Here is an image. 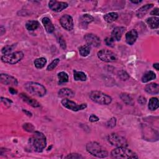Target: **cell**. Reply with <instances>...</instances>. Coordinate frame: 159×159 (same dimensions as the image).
<instances>
[{"label":"cell","mask_w":159,"mask_h":159,"mask_svg":"<svg viewBox=\"0 0 159 159\" xmlns=\"http://www.w3.org/2000/svg\"><path fill=\"white\" fill-rule=\"evenodd\" d=\"M108 140L112 146L117 147H126L128 145L126 138L116 133H112L109 134L108 137Z\"/></svg>","instance_id":"7"},{"label":"cell","mask_w":159,"mask_h":159,"mask_svg":"<svg viewBox=\"0 0 159 159\" xmlns=\"http://www.w3.org/2000/svg\"><path fill=\"white\" fill-rule=\"evenodd\" d=\"M120 98L122 100L128 105H133L134 104V102L132 98L128 93H123L120 94Z\"/></svg>","instance_id":"25"},{"label":"cell","mask_w":159,"mask_h":159,"mask_svg":"<svg viewBox=\"0 0 159 159\" xmlns=\"http://www.w3.org/2000/svg\"><path fill=\"white\" fill-rule=\"evenodd\" d=\"M24 88L29 93L37 97H43L47 93L45 87L36 82H28L24 84Z\"/></svg>","instance_id":"4"},{"label":"cell","mask_w":159,"mask_h":159,"mask_svg":"<svg viewBox=\"0 0 159 159\" xmlns=\"http://www.w3.org/2000/svg\"><path fill=\"white\" fill-rule=\"evenodd\" d=\"M57 76L58 79V83L60 85L67 83L68 81V75L64 72L58 73Z\"/></svg>","instance_id":"28"},{"label":"cell","mask_w":159,"mask_h":159,"mask_svg":"<svg viewBox=\"0 0 159 159\" xmlns=\"http://www.w3.org/2000/svg\"><path fill=\"white\" fill-rule=\"evenodd\" d=\"M0 32H1V35H3L6 32L5 28H4L3 26H2L1 28H0Z\"/></svg>","instance_id":"45"},{"label":"cell","mask_w":159,"mask_h":159,"mask_svg":"<svg viewBox=\"0 0 159 159\" xmlns=\"http://www.w3.org/2000/svg\"><path fill=\"white\" fill-rule=\"evenodd\" d=\"M137 37H138L137 32L134 29H132L126 33V41L129 45L132 46L135 43Z\"/></svg>","instance_id":"16"},{"label":"cell","mask_w":159,"mask_h":159,"mask_svg":"<svg viewBox=\"0 0 159 159\" xmlns=\"http://www.w3.org/2000/svg\"><path fill=\"white\" fill-rule=\"evenodd\" d=\"M99 118L98 117H97L96 115L94 114H91L90 117H89V120L90 122H92V123H94V122H97L99 121Z\"/></svg>","instance_id":"41"},{"label":"cell","mask_w":159,"mask_h":159,"mask_svg":"<svg viewBox=\"0 0 159 159\" xmlns=\"http://www.w3.org/2000/svg\"><path fill=\"white\" fill-rule=\"evenodd\" d=\"M58 42L60 44V46H61V47L63 49H66V47H67V45H66V43H65V39H64L63 37H60L58 39Z\"/></svg>","instance_id":"37"},{"label":"cell","mask_w":159,"mask_h":159,"mask_svg":"<svg viewBox=\"0 0 159 159\" xmlns=\"http://www.w3.org/2000/svg\"><path fill=\"white\" fill-rule=\"evenodd\" d=\"M153 67H154V68H155L157 70H159V64H158V63L154 64H153Z\"/></svg>","instance_id":"46"},{"label":"cell","mask_w":159,"mask_h":159,"mask_svg":"<svg viewBox=\"0 0 159 159\" xmlns=\"http://www.w3.org/2000/svg\"><path fill=\"white\" fill-rule=\"evenodd\" d=\"M1 101L2 103H3L7 107H9L11 104L13 103V102L11 100V99H8V98H3V97H2L1 98Z\"/></svg>","instance_id":"38"},{"label":"cell","mask_w":159,"mask_h":159,"mask_svg":"<svg viewBox=\"0 0 159 159\" xmlns=\"http://www.w3.org/2000/svg\"><path fill=\"white\" fill-rule=\"evenodd\" d=\"M23 111L25 113H26V114L28 115V116H32V114H31V113H30V112H29V111H24V110H23Z\"/></svg>","instance_id":"47"},{"label":"cell","mask_w":159,"mask_h":159,"mask_svg":"<svg viewBox=\"0 0 159 159\" xmlns=\"http://www.w3.org/2000/svg\"><path fill=\"white\" fill-rule=\"evenodd\" d=\"M60 62V59L59 58H55L54 59V61L48 65L47 68V70L48 71H51V70H53L57 66V65L58 64V63Z\"/></svg>","instance_id":"33"},{"label":"cell","mask_w":159,"mask_h":159,"mask_svg":"<svg viewBox=\"0 0 159 159\" xmlns=\"http://www.w3.org/2000/svg\"><path fill=\"white\" fill-rule=\"evenodd\" d=\"M145 91L150 94H157L159 92V86L156 83H149L146 86Z\"/></svg>","instance_id":"19"},{"label":"cell","mask_w":159,"mask_h":159,"mask_svg":"<svg viewBox=\"0 0 159 159\" xmlns=\"http://www.w3.org/2000/svg\"><path fill=\"white\" fill-rule=\"evenodd\" d=\"M15 47L14 45H11V46H6L2 49V52L4 55H7L11 54V52L13 50L14 48Z\"/></svg>","instance_id":"32"},{"label":"cell","mask_w":159,"mask_h":159,"mask_svg":"<svg viewBox=\"0 0 159 159\" xmlns=\"http://www.w3.org/2000/svg\"><path fill=\"white\" fill-rule=\"evenodd\" d=\"M156 78V75L153 71L147 72L142 77V82L143 83H147L152 80Z\"/></svg>","instance_id":"23"},{"label":"cell","mask_w":159,"mask_h":159,"mask_svg":"<svg viewBox=\"0 0 159 159\" xmlns=\"http://www.w3.org/2000/svg\"><path fill=\"white\" fill-rule=\"evenodd\" d=\"M116 124V119L115 117L111 118L106 123L107 127L109 128H113L115 127Z\"/></svg>","instance_id":"36"},{"label":"cell","mask_w":159,"mask_h":159,"mask_svg":"<svg viewBox=\"0 0 159 159\" xmlns=\"http://www.w3.org/2000/svg\"><path fill=\"white\" fill-rule=\"evenodd\" d=\"M91 52V46L89 45H84L79 48V52L82 57L88 56Z\"/></svg>","instance_id":"30"},{"label":"cell","mask_w":159,"mask_h":159,"mask_svg":"<svg viewBox=\"0 0 159 159\" xmlns=\"http://www.w3.org/2000/svg\"><path fill=\"white\" fill-rule=\"evenodd\" d=\"M90 98L94 103L102 105H108L112 102L111 96L99 91H91L90 94Z\"/></svg>","instance_id":"5"},{"label":"cell","mask_w":159,"mask_h":159,"mask_svg":"<svg viewBox=\"0 0 159 159\" xmlns=\"http://www.w3.org/2000/svg\"><path fill=\"white\" fill-rule=\"evenodd\" d=\"M151 15H154V16H158L159 13H158V8H155L152 11V12L150 13Z\"/></svg>","instance_id":"43"},{"label":"cell","mask_w":159,"mask_h":159,"mask_svg":"<svg viewBox=\"0 0 159 159\" xmlns=\"http://www.w3.org/2000/svg\"><path fill=\"white\" fill-rule=\"evenodd\" d=\"M86 149L90 154L98 158H105L108 156V151L96 142H88L86 146Z\"/></svg>","instance_id":"2"},{"label":"cell","mask_w":159,"mask_h":159,"mask_svg":"<svg viewBox=\"0 0 159 159\" xmlns=\"http://www.w3.org/2000/svg\"><path fill=\"white\" fill-rule=\"evenodd\" d=\"M94 18L92 16L85 14L82 15L80 18V24L83 28H85L88 26V25L93 21Z\"/></svg>","instance_id":"17"},{"label":"cell","mask_w":159,"mask_h":159,"mask_svg":"<svg viewBox=\"0 0 159 159\" xmlns=\"http://www.w3.org/2000/svg\"><path fill=\"white\" fill-rule=\"evenodd\" d=\"M153 4H148V5H146L144 6H142L141 8H139L138 9V11H137V13H136L137 16L138 17H142L144 16H145V14L146 13H147L149 10L153 7Z\"/></svg>","instance_id":"21"},{"label":"cell","mask_w":159,"mask_h":159,"mask_svg":"<svg viewBox=\"0 0 159 159\" xmlns=\"http://www.w3.org/2000/svg\"><path fill=\"white\" fill-rule=\"evenodd\" d=\"M84 39L90 46L94 47H98L101 45V40L98 36L93 34H87L85 35Z\"/></svg>","instance_id":"10"},{"label":"cell","mask_w":159,"mask_h":159,"mask_svg":"<svg viewBox=\"0 0 159 159\" xmlns=\"http://www.w3.org/2000/svg\"><path fill=\"white\" fill-rule=\"evenodd\" d=\"M60 23L67 31H71L73 28V21L70 15L65 14L62 16L60 19Z\"/></svg>","instance_id":"11"},{"label":"cell","mask_w":159,"mask_h":159,"mask_svg":"<svg viewBox=\"0 0 159 159\" xmlns=\"http://www.w3.org/2000/svg\"><path fill=\"white\" fill-rule=\"evenodd\" d=\"M105 43L109 47H114V41L111 37H107L105 39Z\"/></svg>","instance_id":"40"},{"label":"cell","mask_w":159,"mask_h":159,"mask_svg":"<svg viewBox=\"0 0 159 159\" xmlns=\"http://www.w3.org/2000/svg\"><path fill=\"white\" fill-rule=\"evenodd\" d=\"M105 21L108 23H113L118 18V14L116 13H109L104 16Z\"/></svg>","instance_id":"26"},{"label":"cell","mask_w":159,"mask_h":159,"mask_svg":"<svg viewBox=\"0 0 159 159\" xmlns=\"http://www.w3.org/2000/svg\"><path fill=\"white\" fill-rule=\"evenodd\" d=\"M159 106V102L158 99L157 98H152L149 103L148 108L150 111H155L158 109Z\"/></svg>","instance_id":"27"},{"label":"cell","mask_w":159,"mask_h":159,"mask_svg":"<svg viewBox=\"0 0 159 159\" xmlns=\"http://www.w3.org/2000/svg\"><path fill=\"white\" fill-rule=\"evenodd\" d=\"M125 31L126 28L124 27H117L114 28L111 32V38L114 41H120Z\"/></svg>","instance_id":"15"},{"label":"cell","mask_w":159,"mask_h":159,"mask_svg":"<svg viewBox=\"0 0 159 159\" xmlns=\"http://www.w3.org/2000/svg\"><path fill=\"white\" fill-rule=\"evenodd\" d=\"M65 158H83L84 157L78 153H70Z\"/></svg>","instance_id":"39"},{"label":"cell","mask_w":159,"mask_h":159,"mask_svg":"<svg viewBox=\"0 0 159 159\" xmlns=\"http://www.w3.org/2000/svg\"><path fill=\"white\" fill-rule=\"evenodd\" d=\"M73 78L76 81L85 82L87 80V76L86 74L83 72H78L75 70L73 72Z\"/></svg>","instance_id":"24"},{"label":"cell","mask_w":159,"mask_h":159,"mask_svg":"<svg viewBox=\"0 0 159 159\" xmlns=\"http://www.w3.org/2000/svg\"><path fill=\"white\" fill-rule=\"evenodd\" d=\"M9 90L10 93L12 94H16L17 93V91L16 89L13 88H9Z\"/></svg>","instance_id":"44"},{"label":"cell","mask_w":159,"mask_h":159,"mask_svg":"<svg viewBox=\"0 0 159 159\" xmlns=\"http://www.w3.org/2000/svg\"><path fill=\"white\" fill-rule=\"evenodd\" d=\"M39 26V23L37 21H30L26 24V28L28 31H34Z\"/></svg>","instance_id":"31"},{"label":"cell","mask_w":159,"mask_h":159,"mask_svg":"<svg viewBox=\"0 0 159 159\" xmlns=\"http://www.w3.org/2000/svg\"><path fill=\"white\" fill-rule=\"evenodd\" d=\"M58 94L59 97L64 98H72L75 96V93L71 89L67 88L60 90Z\"/></svg>","instance_id":"18"},{"label":"cell","mask_w":159,"mask_h":159,"mask_svg":"<svg viewBox=\"0 0 159 159\" xmlns=\"http://www.w3.org/2000/svg\"><path fill=\"white\" fill-rule=\"evenodd\" d=\"M98 57L105 62H114L117 61V55L108 49H102L98 52Z\"/></svg>","instance_id":"8"},{"label":"cell","mask_w":159,"mask_h":159,"mask_svg":"<svg viewBox=\"0 0 159 159\" xmlns=\"http://www.w3.org/2000/svg\"><path fill=\"white\" fill-rule=\"evenodd\" d=\"M111 156L114 158H123V159L139 158L137 155L134 152L124 147H117L116 149L113 150L111 152Z\"/></svg>","instance_id":"3"},{"label":"cell","mask_w":159,"mask_h":159,"mask_svg":"<svg viewBox=\"0 0 159 159\" xmlns=\"http://www.w3.org/2000/svg\"><path fill=\"white\" fill-rule=\"evenodd\" d=\"M131 2L134 4H139L141 2H142V1H137V2H135V1H131Z\"/></svg>","instance_id":"48"},{"label":"cell","mask_w":159,"mask_h":159,"mask_svg":"<svg viewBox=\"0 0 159 159\" xmlns=\"http://www.w3.org/2000/svg\"><path fill=\"white\" fill-rule=\"evenodd\" d=\"M147 100L146 98H144V96H140L139 98H138V103H140L141 105H144L146 104Z\"/></svg>","instance_id":"42"},{"label":"cell","mask_w":159,"mask_h":159,"mask_svg":"<svg viewBox=\"0 0 159 159\" xmlns=\"http://www.w3.org/2000/svg\"><path fill=\"white\" fill-rule=\"evenodd\" d=\"M46 64H47V60L44 57L38 58L35 59L34 61L35 67L39 69L43 68Z\"/></svg>","instance_id":"29"},{"label":"cell","mask_w":159,"mask_h":159,"mask_svg":"<svg viewBox=\"0 0 159 159\" xmlns=\"http://www.w3.org/2000/svg\"><path fill=\"white\" fill-rule=\"evenodd\" d=\"M49 8L55 12H61L68 7V4L65 2L57 1H50L49 3Z\"/></svg>","instance_id":"12"},{"label":"cell","mask_w":159,"mask_h":159,"mask_svg":"<svg viewBox=\"0 0 159 159\" xmlns=\"http://www.w3.org/2000/svg\"><path fill=\"white\" fill-rule=\"evenodd\" d=\"M147 24L151 29H157L159 27V18L157 17H151L147 19Z\"/></svg>","instance_id":"22"},{"label":"cell","mask_w":159,"mask_h":159,"mask_svg":"<svg viewBox=\"0 0 159 159\" xmlns=\"http://www.w3.org/2000/svg\"><path fill=\"white\" fill-rule=\"evenodd\" d=\"M42 23L46 29V31L50 34V33H52L54 30H55V28L52 23V21H50V19L49 18V17H44L42 20Z\"/></svg>","instance_id":"20"},{"label":"cell","mask_w":159,"mask_h":159,"mask_svg":"<svg viewBox=\"0 0 159 159\" xmlns=\"http://www.w3.org/2000/svg\"><path fill=\"white\" fill-rule=\"evenodd\" d=\"M30 144L36 152H41L47 146L46 137L41 132L35 131L32 137L30 139Z\"/></svg>","instance_id":"1"},{"label":"cell","mask_w":159,"mask_h":159,"mask_svg":"<svg viewBox=\"0 0 159 159\" xmlns=\"http://www.w3.org/2000/svg\"><path fill=\"white\" fill-rule=\"evenodd\" d=\"M0 82L2 84L6 85H17V79L8 74L2 73L0 75Z\"/></svg>","instance_id":"13"},{"label":"cell","mask_w":159,"mask_h":159,"mask_svg":"<svg viewBox=\"0 0 159 159\" xmlns=\"http://www.w3.org/2000/svg\"><path fill=\"white\" fill-rule=\"evenodd\" d=\"M23 128L25 131L29 132H32L34 131L35 127L31 123H26L23 125Z\"/></svg>","instance_id":"35"},{"label":"cell","mask_w":159,"mask_h":159,"mask_svg":"<svg viewBox=\"0 0 159 159\" xmlns=\"http://www.w3.org/2000/svg\"><path fill=\"white\" fill-rule=\"evenodd\" d=\"M61 103L63 105V106L73 111H78L83 110L87 106L86 103L78 105L74 102L70 100V99L68 98H64L61 102Z\"/></svg>","instance_id":"9"},{"label":"cell","mask_w":159,"mask_h":159,"mask_svg":"<svg viewBox=\"0 0 159 159\" xmlns=\"http://www.w3.org/2000/svg\"><path fill=\"white\" fill-rule=\"evenodd\" d=\"M118 76L119 78H120L121 80H127L129 78V75H128V73L123 70H121L120 72H118Z\"/></svg>","instance_id":"34"},{"label":"cell","mask_w":159,"mask_h":159,"mask_svg":"<svg viewBox=\"0 0 159 159\" xmlns=\"http://www.w3.org/2000/svg\"><path fill=\"white\" fill-rule=\"evenodd\" d=\"M24 57V54L21 51H17L2 57V61L5 64H15L20 62Z\"/></svg>","instance_id":"6"},{"label":"cell","mask_w":159,"mask_h":159,"mask_svg":"<svg viewBox=\"0 0 159 159\" xmlns=\"http://www.w3.org/2000/svg\"><path fill=\"white\" fill-rule=\"evenodd\" d=\"M20 97L23 99V100L26 102V103H28L29 105L34 107V108H38L40 107L41 105L40 103L37 102L35 99H34V98L29 96L28 94H25V93H21L20 94Z\"/></svg>","instance_id":"14"}]
</instances>
